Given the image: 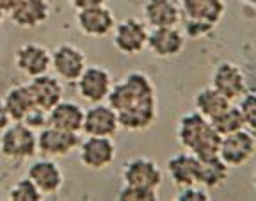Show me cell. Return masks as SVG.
Here are the masks:
<instances>
[{"instance_id": "f546056e", "label": "cell", "mask_w": 256, "mask_h": 201, "mask_svg": "<svg viewBox=\"0 0 256 201\" xmlns=\"http://www.w3.org/2000/svg\"><path fill=\"white\" fill-rule=\"evenodd\" d=\"M22 123L27 125L28 128H32V130H43L44 126H48V112L36 105V107L24 118Z\"/></svg>"}, {"instance_id": "484cf974", "label": "cell", "mask_w": 256, "mask_h": 201, "mask_svg": "<svg viewBox=\"0 0 256 201\" xmlns=\"http://www.w3.org/2000/svg\"><path fill=\"white\" fill-rule=\"evenodd\" d=\"M210 123H212L214 130H216L220 137L236 132V130L246 128L244 120H242V114H240V109L238 107H235V105H230L228 109L224 110V112H220L217 118H214Z\"/></svg>"}, {"instance_id": "7402d4cb", "label": "cell", "mask_w": 256, "mask_h": 201, "mask_svg": "<svg viewBox=\"0 0 256 201\" xmlns=\"http://www.w3.org/2000/svg\"><path fill=\"white\" fill-rule=\"evenodd\" d=\"M4 105L11 121H24V118L36 107V102L32 96L30 86L20 84L11 88L4 96Z\"/></svg>"}, {"instance_id": "603a6c76", "label": "cell", "mask_w": 256, "mask_h": 201, "mask_svg": "<svg viewBox=\"0 0 256 201\" xmlns=\"http://www.w3.org/2000/svg\"><path fill=\"white\" fill-rule=\"evenodd\" d=\"M184 9L188 20L203 22L216 27L222 18L224 2L222 0H184Z\"/></svg>"}, {"instance_id": "5b68a950", "label": "cell", "mask_w": 256, "mask_h": 201, "mask_svg": "<svg viewBox=\"0 0 256 201\" xmlns=\"http://www.w3.org/2000/svg\"><path fill=\"white\" fill-rule=\"evenodd\" d=\"M78 160L91 171H104L116 160V146L112 137L86 136L78 144Z\"/></svg>"}, {"instance_id": "836d02e7", "label": "cell", "mask_w": 256, "mask_h": 201, "mask_svg": "<svg viewBox=\"0 0 256 201\" xmlns=\"http://www.w3.org/2000/svg\"><path fill=\"white\" fill-rule=\"evenodd\" d=\"M22 0H0V9L6 12V14H11L18 6H20Z\"/></svg>"}, {"instance_id": "277c9868", "label": "cell", "mask_w": 256, "mask_h": 201, "mask_svg": "<svg viewBox=\"0 0 256 201\" xmlns=\"http://www.w3.org/2000/svg\"><path fill=\"white\" fill-rule=\"evenodd\" d=\"M256 153V137L254 132L248 128L236 130L220 139L219 157L228 168H238L248 164Z\"/></svg>"}, {"instance_id": "f1b7e54d", "label": "cell", "mask_w": 256, "mask_h": 201, "mask_svg": "<svg viewBox=\"0 0 256 201\" xmlns=\"http://www.w3.org/2000/svg\"><path fill=\"white\" fill-rule=\"evenodd\" d=\"M238 109L246 128L256 132V92H246L244 96L240 98Z\"/></svg>"}, {"instance_id": "d590c367", "label": "cell", "mask_w": 256, "mask_h": 201, "mask_svg": "<svg viewBox=\"0 0 256 201\" xmlns=\"http://www.w3.org/2000/svg\"><path fill=\"white\" fill-rule=\"evenodd\" d=\"M252 184H254V189H256V171H254V178H252Z\"/></svg>"}, {"instance_id": "e575fe53", "label": "cell", "mask_w": 256, "mask_h": 201, "mask_svg": "<svg viewBox=\"0 0 256 201\" xmlns=\"http://www.w3.org/2000/svg\"><path fill=\"white\" fill-rule=\"evenodd\" d=\"M4 18H6V12L0 9V25H2V22H4Z\"/></svg>"}, {"instance_id": "52a82bcc", "label": "cell", "mask_w": 256, "mask_h": 201, "mask_svg": "<svg viewBox=\"0 0 256 201\" xmlns=\"http://www.w3.org/2000/svg\"><path fill=\"white\" fill-rule=\"evenodd\" d=\"M114 46L124 56H136L146 48L150 28L137 18H128L114 27Z\"/></svg>"}, {"instance_id": "4fadbf2b", "label": "cell", "mask_w": 256, "mask_h": 201, "mask_svg": "<svg viewBox=\"0 0 256 201\" xmlns=\"http://www.w3.org/2000/svg\"><path fill=\"white\" fill-rule=\"evenodd\" d=\"M76 25L82 34L89 38H105L116 27L114 14L108 8L96 6V8L82 9L76 12Z\"/></svg>"}, {"instance_id": "44dd1931", "label": "cell", "mask_w": 256, "mask_h": 201, "mask_svg": "<svg viewBox=\"0 0 256 201\" xmlns=\"http://www.w3.org/2000/svg\"><path fill=\"white\" fill-rule=\"evenodd\" d=\"M146 25L153 28L176 27L180 24V9L174 0H148L144 6Z\"/></svg>"}, {"instance_id": "2e32d148", "label": "cell", "mask_w": 256, "mask_h": 201, "mask_svg": "<svg viewBox=\"0 0 256 201\" xmlns=\"http://www.w3.org/2000/svg\"><path fill=\"white\" fill-rule=\"evenodd\" d=\"M27 176L36 184V187L41 190L43 196L57 194L62 189V184H64V174L60 166L54 158H46V157L34 162L28 168Z\"/></svg>"}, {"instance_id": "3957f363", "label": "cell", "mask_w": 256, "mask_h": 201, "mask_svg": "<svg viewBox=\"0 0 256 201\" xmlns=\"http://www.w3.org/2000/svg\"><path fill=\"white\" fill-rule=\"evenodd\" d=\"M38 153V134L22 121H12L0 134V155L9 160H25Z\"/></svg>"}, {"instance_id": "e0dca14e", "label": "cell", "mask_w": 256, "mask_h": 201, "mask_svg": "<svg viewBox=\"0 0 256 201\" xmlns=\"http://www.w3.org/2000/svg\"><path fill=\"white\" fill-rule=\"evenodd\" d=\"M168 171L172 184L180 189L190 187V185H200L201 160L190 152L176 153L174 157L168 160Z\"/></svg>"}, {"instance_id": "4316f807", "label": "cell", "mask_w": 256, "mask_h": 201, "mask_svg": "<svg viewBox=\"0 0 256 201\" xmlns=\"http://www.w3.org/2000/svg\"><path fill=\"white\" fill-rule=\"evenodd\" d=\"M9 201H41L43 200V194L36 187V184L30 180V178H22L20 182H16L11 187L8 194Z\"/></svg>"}, {"instance_id": "30bf717a", "label": "cell", "mask_w": 256, "mask_h": 201, "mask_svg": "<svg viewBox=\"0 0 256 201\" xmlns=\"http://www.w3.org/2000/svg\"><path fill=\"white\" fill-rule=\"evenodd\" d=\"M86 66L84 52L73 44H60L52 52V70L57 78L64 82H76Z\"/></svg>"}, {"instance_id": "5bb4252c", "label": "cell", "mask_w": 256, "mask_h": 201, "mask_svg": "<svg viewBox=\"0 0 256 201\" xmlns=\"http://www.w3.org/2000/svg\"><path fill=\"white\" fill-rule=\"evenodd\" d=\"M146 48L153 56L160 59H169V57L180 56L185 48V36L180 28L176 27H158L152 28L148 34V43Z\"/></svg>"}, {"instance_id": "1f68e13d", "label": "cell", "mask_w": 256, "mask_h": 201, "mask_svg": "<svg viewBox=\"0 0 256 201\" xmlns=\"http://www.w3.org/2000/svg\"><path fill=\"white\" fill-rule=\"evenodd\" d=\"M70 4H72L76 11H82V9L96 8V6H104L105 0H70Z\"/></svg>"}, {"instance_id": "ac0fdd59", "label": "cell", "mask_w": 256, "mask_h": 201, "mask_svg": "<svg viewBox=\"0 0 256 201\" xmlns=\"http://www.w3.org/2000/svg\"><path fill=\"white\" fill-rule=\"evenodd\" d=\"M84 114L86 110L78 104L60 100L54 109L48 110V125L66 132L80 134L84 125Z\"/></svg>"}, {"instance_id": "83f0119b", "label": "cell", "mask_w": 256, "mask_h": 201, "mask_svg": "<svg viewBox=\"0 0 256 201\" xmlns=\"http://www.w3.org/2000/svg\"><path fill=\"white\" fill-rule=\"evenodd\" d=\"M120 201H155L158 200L156 189L150 187H139V185H123V189L118 194Z\"/></svg>"}, {"instance_id": "d6a6232c", "label": "cell", "mask_w": 256, "mask_h": 201, "mask_svg": "<svg viewBox=\"0 0 256 201\" xmlns=\"http://www.w3.org/2000/svg\"><path fill=\"white\" fill-rule=\"evenodd\" d=\"M9 125H11V118H9L8 109H6L4 102L0 100V134L4 132V130L8 128Z\"/></svg>"}, {"instance_id": "ba28073f", "label": "cell", "mask_w": 256, "mask_h": 201, "mask_svg": "<svg viewBox=\"0 0 256 201\" xmlns=\"http://www.w3.org/2000/svg\"><path fill=\"white\" fill-rule=\"evenodd\" d=\"M112 86L114 84L107 70L100 66H86V70L76 80V91L86 102L94 105L107 102Z\"/></svg>"}, {"instance_id": "8992f818", "label": "cell", "mask_w": 256, "mask_h": 201, "mask_svg": "<svg viewBox=\"0 0 256 201\" xmlns=\"http://www.w3.org/2000/svg\"><path fill=\"white\" fill-rule=\"evenodd\" d=\"M80 144L78 134L59 130L56 126H44L38 134V153L46 158L68 157Z\"/></svg>"}, {"instance_id": "d6986e66", "label": "cell", "mask_w": 256, "mask_h": 201, "mask_svg": "<svg viewBox=\"0 0 256 201\" xmlns=\"http://www.w3.org/2000/svg\"><path fill=\"white\" fill-rule=\"evenodd\" d=\"M30 91L32 96H34V102H36L38 107H41L43 110H50L54 109L60 100H62L64 89L62 84L57 76H52L44 73V75H40L36 78L30 80Z\"/></svg>"}, {"instance_id": "cb8c5ba5", "label": "cell", "mask_w": 256, "mask_h": 201, "mask_svg": "<svg viewBox=\"0 0 256 201\" xmlns=\"http://www.w3.org/2000/svg\"><path fill=\"white\" fill-rule=\"evenodd\" d=\"M232 102L228 98H224L217 89L214 88H204L194 96V107L203 118H206L208 121H212L214 118H217L220 112L228 109Z\"/></svg>"}, {"instance_id": "d4e9b609", "label": "cell", "mask_w": 256, "mask_h": 201, "mask_svg": "<svg viewBox=\"0 0 256 201\" xmlns=\"http://www.w3.org/2000/svg\"><path fill=\"white\" fill-rule=\"evenodd\" d=\"M228 166L220 160V157L208 158V160H201V173H200V185L204 187L206 190L219 189L222 187L224 182L228 180L230 171Z\"/></svg>"}, {"instance_id": "8fae6325", "label": "cell", "mask_w": 256, "mask_h": 201, "mask_svg": "<svg viewBox=\"0 0 256 201\" xmlns=\"http://www.w3.org/2000/svg\"><path fill=\"white\" fill-rule=\"evenodd\" d=\"M14 64L28 78H36L52 70V54L43 44L25 43L16 52Z\"/></svg>"}, {"instance_id": "9a60e30c", "label": "cell", "mask_w": 256, "mask_h": 201, "mask_svg": "<svg viewBox=\"0 0 256 201\" xmlns=\"http://www.w3.org/2000/svg\"><path fill=\"white\" fill-rule=\"evenodd\" d=\"M162 180H164L162 169L152 158H132L130 162H126L123 169V182L126 185H139V187H150V189L158 190Z\"/></svg>"}, {"instance_id": "ffe728a7", "label": "cell", "mask_w": 256, "mask_h": 201, "mask_svg": "<svg viewBox=\"0 0 256 201\" xmlns=\"http://www.w3.org/2000/svg\"><path fill=\"white\" fill-rule=\"evenodd\" d=\"M50 4L48 0H22L20 6L9 14L11 22L22 28H36L48 20Z\"/></svg>"}, {"instance_id": "6da1fadb", "label": "cell", "mask_w": 256, "mask_h": 201, "mask_svg": "<svg viewBox=\"0 0 256 201\" xmlns=\"http://www.w3.org/2000/svg\"><path fill=\"white\" fill-rule=\"evenodd\" d=\"M107 104L118 112L120 126L130 132L146 130L156 120V92L142 73H130L112 86Z\"/></svg>"}, {"instance_id": "9c48e42d", "label": "cell", "mask_w": 256, "mask_h": 201, "mask_svg": "<svg viewBox=\"0 0 256 201\" xmlns=\"http://www.w3.org/2000/svg\"><path fill=\"white\" fill-rule=\"evenodd\" d=\"M118 112L108 104H94L84 114L82 132L94 137H114L120 132Z\"/></svg>"}, {"instance_id": "4dcf8cb0", "label": "cell", "mask_w": 256, "mask_h": 201, "mask_svg": "<svg viewBox=\"0 0 256 201\" xmlns=\"http://www.w3.org/2000/svg\"><path fill=\"white\" fill-rule=\"evenodd\" d=\"M178 201H208L210 196H208L206 189L201 187V185H190V187H184L180 190V194L176 196Z\"/></svg>"}, {"instance_id": "7c38bea8", "label": "cell", "mask_w": 256, "mask_h": 201, "mask_svg": "<svg viewBox=\"0 0 256 201\" xmlns=\"http://www.w3.org/2000/svg\"><path fill=\"white\" fill-rule=\"evenodd\" d=\"M212 88L228 98L230 102H236L248 92V84H246V76L238 66L233 62H220L214 70L212 75Z\"/></svg>"}, {"instance_id": "7a4b0ae2", "label": "cell", "mask_w": 256, "mask_h": 201, "mask_svg": "<svg viewBox=\"0 0 256 201\" xmlns=\"http://www.w3.org/2000/svg\"><path fill=\"white\" fill-rule=\"evenodd\" d=\"M178 141L185 152L194 153L200 160H208L219 155L222 137L214 130L212 123L198 110L182 116L178 123Z\"/></svg>"}]
</instances>
